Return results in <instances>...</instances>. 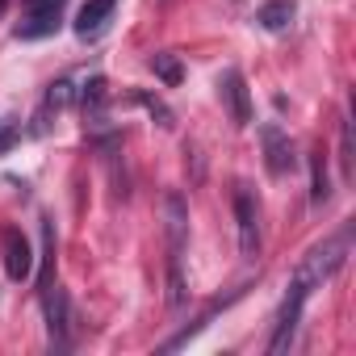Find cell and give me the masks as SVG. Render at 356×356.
<instances>
[{"label": "cell", "mask_w": 356, "mask_h": 356, "mask_svg": "<svg viewBox=\"0 0 356 356\" xmlns=\"http://www.w3.org/2000/svg\"><path fill=\"white\" fill-rule=\"evenodd\" d=\"M130 97H134V101H138V105H143V109H147V113H151V118H155V122H159L163 130H172V126H176V118H172V109H168V105H163L159 97H151V92H143V88H134Z\"/></svg>", "instance_id": "16"}, {"label": "cell", "mask_w": 356, "mask_h": 356, "mask_svg": "<svg viewBox=\"0 0 356 356\" xmlns=\"http://www.w3.org/2000/svg\"><path fill=\"white\" fill-rule=\"evenodd\" d=\"M147 63H151V72H155V76H159L168 88H172V84H181V76H185V72H181V59H176V55H168V51L151 55Z\"/></svg>", "instance_id": "15"}, {"label": "cell", "mask_w": 356, "mask_h": 356, "mask_svg": "<svg viewBox=\"0 0 356 356\" xmlns=\"http://www.w3.org/2000/svg\"><path fill=\"white\" fill-rule=\"evenodd\" d=\"M331 197V181H327V155L323 151H314L310 155V202L314 206H323Z\"/></svg>", "instance_id": "14"}, {"label": "cell", "mask_w": 356, "mask_h": 356, "mask_svg": "<svg viewBox=\"0 0 356 356\" xmlns=\"http://www.w3.org/2000/svg\"><path fill=\"white\" fill-rule=\"evenodd\" d=\"M42 314H47V335L55 352H67L76 343V314H72V298L63 285H42Z\"/></svg>", "instance_id": "2"}, {"label": "cell", "mask_w": 356, "mask_h": 356, "mask_svg": "<svg viewBox=\"0 0 356 356\" xmlns=\"http://www.w3.org/2000/svg\"><path fill=\"white\" fill-rule=\"evenodd\" d=\"M218 97H222V105H227V113L239 130L252 126V92H248V80H243L239 67H227L218 76Z\"/></svg>", "instance_id": "5"}, {"label": "cell", "mask_w": 356, "mask_h": 356, "mask_svg": "<svg viewBox=\"0 0 356 356\" xmlns=\"http://www.w3.org/2000/svg\"><path fill=\"white\" fill-rule=\"evenodd\" d=\"M163 218H168V256L181 260V252H185V231H189V210H185V197H181V193H168V197H163Z\"/></svg>", "instance_id": "10"}, {"label": "cell", "mask_w": 356, "mask_h": 356, "mask_svg": "<svg viewBox=\"0 0 356 356\" xmlns=\"http://www.w3.org/2000/svg\"><path fill=\"white\" fill-rule=\"evenodd\" d=\"M339 163H343V176H352V122L348 118L339 126Z\"/></svg>", "instance_id": "19"}, {"label": "cell", "mask_w": 356, "mask_h": 356, "mask_svg": "<svg viewBox=\"0 0 356 356\" xmlns=\"http://www.w3.org/2000/svg\"><path fill=\"white\" fill-rule=\"evenodd\" d=\"M0 243H5V273H9V281H30V273H34L30 239L17 227H5L0 231Z\"/></svg>", "instance_id": "9"}, {"label": "cell", "mask_w": 356, "mask_h": 356, "mask_svg": "<svg viewBox=\"0 0 356 356\" xmlns=\"http://www.w3.org/2000/svg\"><path fill=\"white\" fill-rule=\"evenodd\" d=\"M235 227H239V252L248 260L260 256V210H256V197L239 185L235 189Z\"/></svg>", "instance_id": "6"}, {"label": "cell", "mask_w": 356, "mask_h": 356, "mask_svg": "<svg viewBox=\"0 0 356 356\" xmlns=\"http://www.w3.org/2000/svg\"><path fill=\"white\" fill-rule=\"evenodd\" d=\"M76 101V84L63 76V80H55L51 88H47V97H42V105H38V113H34V126H30V134H51V126H55V118L67 109Z\"/></svg>", "instance_id": "8"}, {"label": "cell", "mask_w": 356, "mask_h": 356, "mask_svg": "<svg viewBox=\"0 0 356 356\" xmlns=\"http://www.w3.org/2000/svg\"><path fill=\"white\" fill-rule=\"evenodd\" d=\"M168 306L181 310L185 306V273H181V260L168 256Z\"/></svg>", "instance_id": "17"}, {"label": "cell", "mask_w": 356, "mask_h": 356, "mask_svg": "<svg viewBox=\"0 0 356 356\" xmlns=\"http://www.w3.org/2000/svg\"><path fill=\"white\" fill-rule=\"evenodd\" d=\"M63 5H67V0H26V5H22V22L13 26V34L26 38V42L55 34L59 22H63Z\"/></svg>", "instance_id": "3"}, {"label": "cell", "mask_w": 356, "mask_h": 356, "mask_svg": "<svg viewBox=\"0 0 356 356\" xmlns=\"http://www.w3.org/2000/svg\"><path fill=\"white\" fill-rule=\"evenodd\" d=\"M293 17H298V5H293V0H268V5L256 9V22H260V30H268V34L289 30Z\"/></svg>", "instance_id": "12"}, {"label": "cell", "mask_w": 356, "mask_h": 356, "mask_svg": "<svg viewBox=\"0 0 356 356\" xmlns=\"http://www.w3.org/2000/svg\"><path fill=\"white\" fill-rule=\"evenodd\" d=\"M260 143H264V163H268V172H273V176H289L293 163H298L289 134H285L277 122H264V126H260Z\"/></svg>", "instance_id": "7"}, {"label": "cell", "mask_w": 356, "mask_h": 356, "mask_svg": "<svg viewBox=\"0 0 356 356\" xmlns=\"http://www.w3.org/2000/svg\"><path fill=\"white\" fill-rule=\"evenodd\" d=\"M76 92H80V105H84V122H88V126H101V122H105V101H109L105 80L92 76V80H84V88H76Z\"/></svg>", "instance_id": "13"}, {"label": "cell", "mask_w": 356, "mask_h": 356, "mask_svg": "<svg viewBox=\"0 0 356 356\" xmlns=\"http://www.w3.org/2000/svg\"><path fill=\"white\" fill-rule=\"evenodd\" d=\"M22 143V122L17 118H0V155H9Z\"/></svg>", "instance_id": "18"}, {"label": "cell", "mask_w": 356, "mask_h": 356, "mask_svg": "<svg viewBox=\"0 0 356 356\" xmlns=\"http://www.w3.org/2000/svg\"><path fill=\"white\" fill-rule=\"evenodd\" d=\"M113 5H118V0H88V5L80 9V17H76V34H80V38H97V34L109 26Z\"/></svg>", "instance_id": "11"}, {"label": "cell", "mask_w": 356, "mask_h": 356, "mask_svg": "<svg viewBox=\"0 0 356 356\" xmlns=\"http://www.w3.org/2000/svg\"><path fill=\"white\" fill-rule=\"evenodd\" d=\"M348 252H352V227H343V231H335L331 239L314 243V248L302 256V264H298V273H293V285H302L306 293H314L323 281H331V277L343 268Z\"/></svg>", "instance_id": "1"}, {"label": "cell", "mask_w": 356, "mask_h": 356, "mask_svg": "<svg viewBox=\"0 0 356 356\" xmlns=\"http://www.w3.org/2000/svg\"><path fill=\"white\" fill-rule=\"evenodd\" d=\"M306 298H310V293H306L302 285L289 281V293H285V302H281V310H277V327H273V339H268V352H273V356H281V352L293 348V335H298V323H302Z\"/></svg>", "instance_id": "4"}]
</instances>
